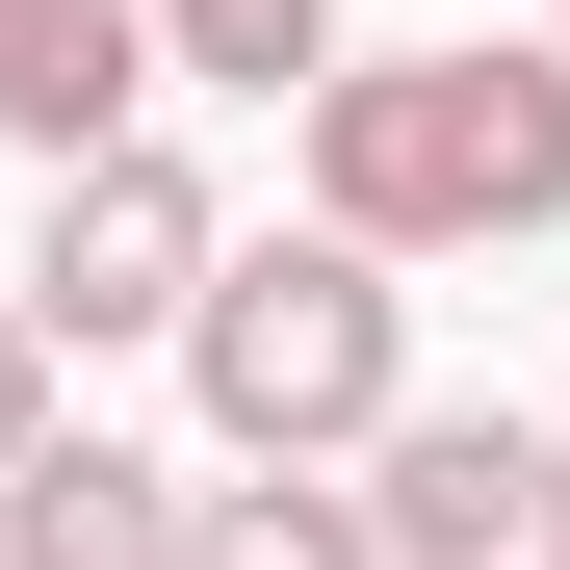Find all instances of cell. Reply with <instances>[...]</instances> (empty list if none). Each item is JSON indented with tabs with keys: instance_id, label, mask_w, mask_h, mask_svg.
<instances>
[{
	"instance_id": "cell-1",
	"label": "cell",
	"mask_w": 570,
	"mask_h": 570,
	"mask_svg": "<svg viewBox=\"0 0 570 570\" xmlns=\"http://www.w3.org/2000/svg\"><path fill=\"white\" fill-rule=\"evenodd\" d=\"M312 234H363V259H519V234H570V52L519 27H441V52H337L312 105Z\"/></svg>"
},
{
	"instance_id": "cell-2",
	"label": "cell",
	"mask_w": 570,
	"mask_h": 570,
	"mask_svg": "<svg viewBox=\"0 0 570 570\" xmlns=\"http://www.w3.org/2000/svg\"><path fill=\"white\" fill-rule=\"evenodd\" d=\"M181 390H208L234 466H363V441L415 415V285L363 259V234H234L208 312H181Z\"/></svg>"
},
{
	"instance_id": "cell-3",
	"label": "cell",
	"mask_w": 570,
	"mask_h": 570,
	"mask_svg": "<svg viewBox=\"0 0 570 570\" xmlns=\"http://www.w3.org/2000/svg\"><path fill=\"white\" fill-rule=\"evenodd\" d=\"M208 259H234V208H208V156H78L52 181V208H27V259H0V285H27V337L78 363V337H181V312H208Z\"/></svg>"
},
{
	"instance_id": "cell-4",
	"label": "cell",
	"mask_w": 570,
	"mask_h": 570,
	"mask_svg": "<svg viewBox=\"0 0 570 570\" xmlns=\"http://www.w3.org/2000/svg\"><path fill=\"white\" fill-rule=\"evenodd\" d=\"M519 493H544V415L519 390H415L390 441H363V544H390V570H493Z\"/></svg>"
},
{
	"instance_id": "cell-5",
	"label": "cell",
	"mask_w": 570,
	"mask_h": 570,
	"mask_svg": "<svg viewBox=\"0 0 570 570\" xmlns=\"http://www.w3.org/2000/svg\"><path fill=\"white\" fill-rule=\"evenodd\" d=\"M181 519L208 493H181L156 441H105V415H52L27 466H0V570H181Z\"/></svg>"
},
{
	"instance_id": "cell-6",
	"label": "cell",
	"mask_w": 570,
	"mask_h": 570,
	"mask_svg": "<svg viewBox=\"0 0 570 570\" xmlns=\"http://www.w3.org/2000/svg\"><path fill=\"white\" fill-rule=\"evenodd\" d=\"M0 130H27L52 181L130 156V130H156V0H27V27H0Z\"/></svg>"
},
{
	"instance_id": "cell-7",
	"label": "cell",
	"mask_w": 570,
	"mask_h": 570,
	"mask_svg": "<svg viewBox=\"0 0 570 570\" xmlns=\"http://www.w3.org/2000/svg\"><path fill=\"white\" fill-rule=\"evenodd\" d=\"M156 78H208V105H312V78H337V0H156Z\"/></svg>"
},
{
	"instance_id": "cell-8",
	"label": "cell",
	"mask_w": 570,
	"mask_h": 570,
	"mask_svg": "<svg viewBox=\"0 0 570 570\" xmlns=\"http://www.w3.org/2000/svg\"><path fill=\"white\" fill-rule=\"evenodd\" d=\"M181 570H390V544H363V493H337V466H234V493L181 519Z\"/></svg>"
},
{
	"instance_id": "cell-9",
	"label": "cell",
	"mask_w": 570,
	"mask_h": 570,
	"mask_svg": "<svg viewBox=\"0 0 570 570\" xmlns=\"http://www.w3.org/2000/svg\"><path fill=\"white\" fill-rule=\"evenodd\" d=\"M52 441V337H27V285H0V466Z\"/></svg>"
},
{
	"instance_id": "cell-10",
	"label": "cell",
	"mask_w": 570,
	"mask_h": 570,
	"mask_svg": "<svg viewBox=\"0 0 570 570\" xmlns=\"http://www.w3.org/2000/svg\"><path fill=\"white\" fill-rule=\"evenodd\" d=\"M519 544H544V570H570V415H544V493H519Z\"/></svg>"
},
{
	"instance_id": "cell-11",
	"label": "cell",
	"mask_w": 570,
	"mask_h": 570,
	"mask_svg": "<svg viewBox=\"0 0 570 570\" xmlns=\"http://www.w3.org/2000/svg\"><path fill=\"white\" fill-rule=\"evenodd\" d=\"M544 52H570V0H544Z\"/></svg>"
},
{
	"instance_id": "cell-12",
	"label": "cell",
	"mask_w": 570,
	"mask_h": 570,
	"mask_svg": "<svg viewBox=\"0 0 570 570\" xmlns=\"http://www.w3.org/2000/svg\"><path fill=\"white\" fill-rule=\"evenodd\" d=\"M0 27H27V0H0Z\"/></svg>"
}]
</instances>
